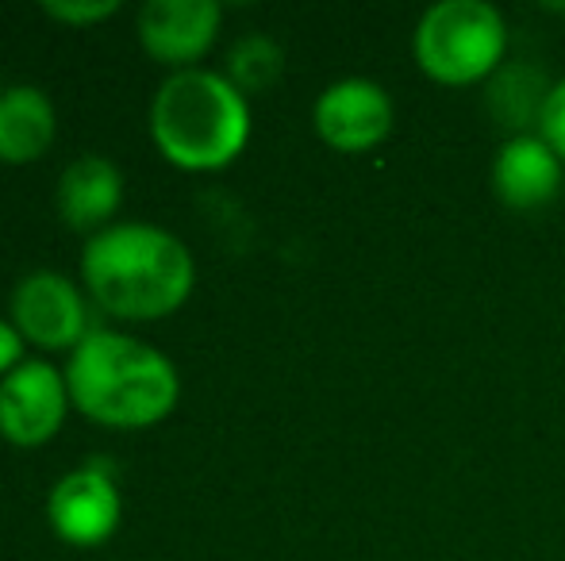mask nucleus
I'll return each mask as SVG.
<instances>
[{"mask_svg":"<svg viewBox=\"0 0 565 561\" xmlns=\"http://www.w3.org/2000/svg\"><path fill=\"white\" fill-rule=\"evenodd\" d=\"M82 278L100 308L127 320H154L185 304L196 266L189 247L158 224H108L85 242Z\"/></svg>","mask_w":565,"mask_h":561,"instance_id":"obj_1","label":"nucleus"},{"mask_svg":"<svg viewBox=\"0 0 565 561\" xmlns=\"http://www.w3.org/2000/svg\"><path fill=\"white\" fill-rule=\"evenodd\" d=\"M70 400L85 416L116 427L154 423L178 404V366L124 331H85L66 362Z\"/></svg>","mask_w":565,"mask_h":561,"instance_id":"obj_2","label":"nucleus"},{"mask_svg":"<svg viewBox=\"0 0 565 561\" xmlns=\"http://www.w3.org/2000/svg\"><path fill=\"white\" fill-rule=\"evenodd\" d=\"M150 131L170 162L185 170H216L250 139V105L227 74L185 66L158 85Z\"/></svg>","mask_w":565,"mask_h":561,"instance_id":"obj_3","label":"nucleus"},{"mask_svg":"<svg viewBox=\"0 0 565 561\" xmlns=\"http://www.w3.org/2000/svg\"><path fill=\"white\" fill-rule=\"evenodd\" d=\"M508 51V23L484 0H443L416 28V62L431 82L461 89L492 77Z\"/></svg>","mask_w":565,"mask_h":561,"instance_id":"obj_4","label":"nucleus"},{"mask_svg":"<svg viewBox=\"0 0 565 561\" xmlns=\"http://www.w3.org/2000/svg\"><path fill=\"white\" fill-rule=\"evenodd\" d=\"M396 108L385 85L370 82V77H342L331 82L328 89L316 97L312 123L328 147L342 154H365V150L381 147L393 131Z\"/></svg>","mask_w":565,"mask_h":561,"instance_id":"obj_5","label":"nucleus"},{"mask_svg":"<svg viewBox=\"0 0 565 561\" xmlns=\"http://www.w3.org/2000/svg\"><path fill=\"white\" fill-rule=\"evenodd\" d=\"M70 404L66 374L43 358H23L0 377V431L20 446H39L58 431Z\"/></svg>","mask_w":565,"mask_h":561,"instance_id":"obj_6","label":"nucleus"},{"mask_svg":"<svg viewBox=\"0 0 565 561\" xmlns=\"http://www.w3.org/2000/svg\"><path fill=\"white\" fill-rule=\"evenodd\" d=\"M46 516L54 531L77 547L108 539L119 524V493L108 457H93L70 470L46 496Z\"/></svg>","mask_w":565,"mask_h":561,"instance_id":"obj_7","label":"nucleus"},{"mask_svg":"<svg viewBox=\"0 0 565 561\" xmlns=\"http://www.w3.org/2000/svg\"><path fill=\"white\" fill-rule=\"evenodd\" d=\"M12 323L39 346H77L85 338L82 289L58 270H35L15 281Z\"/></svg>","mask_w":565,"mask_h":561,"instance_id":"obj_8","label":"nucleus"},{"mask_svg":"<svg viewBox=\"0 0 565 561\" xmlns=\"http://www.w3.org/2000/svg\"><path fill=\"white\" fill-rule=\"evenodd\" d=\"M565 162L543 136H512L492 158V193L512 212H539L558 201Z\"/></svg>","mask_w":565,"mask_h":561,"instance_id":"obj_9","label":"nucleus"},{"mask_svg":"<svg viewBox=\"0 0 565 561\" xmlns=\"http://www.w3.org/2000/svg\"><path fill=\"white\" fill-rule=\"evenodd\" d=\"M224 20L216 0H150L139 8V39L162 62H193L212 46Z\"/></svg>","mask_w":565,"mask_h":561,"instance_id":"obj_10","label":"nucleus"},{"mask_svg":"<svg viewBox=\"0 0 565 561\" xmlns=\"http://www.w3.org/2000/svg\"><path fill=\"white\" fill-rule=\"evenodd\" d=\"M124 201V173L113 158L82 154L58 177V212L70 227H97Z\"/></svg>","mask_w":565,"mask_h":561,"instance_id":"obj_11","label":"nucleus"},{"mask_svg":"<svg viewBox=\"0 0 565 561\" xmlns=\"http://www.w3.org/2000/svg\"><path fill=\"white\" fill-rule=\"evenodd\" d=\"M54 139V105L39 85H12L0 93V158L35 162Z\"/></svg>","mask_w":565,"mask_h":561,"instance_id":"obj_12","label":"nucleus"},{"mask_svg":"<svg viewBox=\"0 0 565 561\" xmlns=\"http://www.w3.org/2000/svg\"><path fill=\"white\" fill-rule=\"evenodd\" d=\"M281 66H285V54L269 35L238 39L227 54V77L243 93H262L266 85H274L277 74H281Z\"/></svg>","mask_w":565,"mask_h":561,"instance_id":"obj_13","label":"nucleus"},{"mask_svg":"<svg viewBox=\"0 0 565 561\" xmlns=\"http://www.w3.org/2000/svg\"><path fill=\"white\" fill-rule=\"evenodd\" d=\"M539 136L551 142V150L565 162V77L546 89V100L539 108Z\"/></svg>","mask_w":565,"mask_h":561,"instance_id":"obj_14","label":"nucleus"},{"mask_svg":"<svg viewBox=\"0 0 565 561\" xmlns=\"http://www.w3.org/2000/svg\"><path fill=\"white\" fill-rule=\"evenodd\" d=\"M119 8V0H46L43 12L54 20H70V23H93L105 20Z\"/></svg>","mask_w":565,"mask_h":561,"instance_id":"obj_15","label":"nucleus"},{"mask_svg":"<svg viewBox=\"0 0 565 561\" xmlns=\"http://www.w3.org/2000/svg\"><path fill=\"white\" fill-rule=\"evenodd\" d=\"M23 362V335L15 323L0 320V377L8 374V369H15Z\"/></svg>","mask_w":565,"mask_h":561,"instance_id":"obj_16","label":"nucleus"}]
</instances>
